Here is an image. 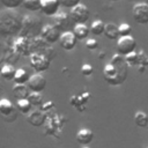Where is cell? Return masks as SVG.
<instances>
[{"label":"cell","mask_w":148,"mask_h":148,"mask_svg":"<svg viewBox=\"0 0 148 148\" xmlns=\"http://www.w3.org/2000/svg\"><path fill=\"white\" fill-rule=\"evenodd\" d=\"M127 64L120 54H114L110 62H108L103 68V77L111 86L121 84L127 77Z\"/></svg>","instance_id":"1"},{"label":"cell","mask_w":148,"mask_h":148,"mask_svg":"<svg viewBox=\"0 0 148 148\" xmlns=\"http://www.w3.org/2000/svg\"><path fill=\"white\" fill-rule=\"evenodd\" d=\"M22 20L23 16L15 9L6 8L0 10V36H18L22 28Z\"/></svg>","instance_id":"2"},{"label":"cell","mask_w":148,"mask_h":148,"mask_svg":"<svg viewBox=\"0 0 148 148\" xmlns=\"http://www.w3.org/2000/svg\"><path fill=\"white\" fill-rule=\"evenodd\" d=\"M43 28L42 20L38 16L35 15H24L22 20V28L20 30L18 36L27 37V38H34L40 35Z\"/></svg>","instance_id":"3"},{"label":"cell","mask_w":148,"mask_h":148,"mask_svg":"<svg viewBox=\"0 0 148 148\" xmlns=\"http://www.w3.org/2000/svg\"><path fill=\"white\" fill-rule=\"evenodd\" d=\"M51 60L43 53H32L29 56V64L36 73H43L49 69Z\"/></svg>","instance_id":"4"},{"label":"cell","mask_w":148,"mask_h":148,"mask_svg":"<svg viewBox=\"0 0 148 148\" xmlns=\"http://www.w3.org/2000/svg\"><path fill=\"white\" fill-rule=\"evenodd\" d=\"M136 47V40L131 35L123 36L117 39V52L120 56H127L135 51Z\"/></svg>","instance_id":"5"},{"label":"cell","mask_w":148,"mask_h":148,"mask_svg":"<svg viewBox=\"0 0 148 148\" xmlns=\"http://www.w3.org/2000/svg\"><path fill=\"white\" fill-rule=\"evenodd\" d=\"M69 16L72 18V21L75 24H83L89 20L90 16V12L88 9V7L83 3H79L75 7H73L69 12Z\"/></svg>","instance_id":"6"},{"label":"cell","mask_w":148,"mask_h":148,"mask_svg":"<svg viewBox=\"0 0 148 148\" xmlns=\"http://www.w3.org/2000/svg\"><path fill=\"white\" fill-rule=\"evenodd\" d=\"M132 16L138 24H148V3L138 2L133 6Z\"/></svg>","instance_id":"7"},{"label":"cell","mask_w":148,"mask_h":148,"mask_svg":"<svg viewBox=\"0 0 148 148\" xmlns=\"http://www.w3.org/2000/svg\"><path fill=\"white\" fill-rule=\"evenodd\" d=\"M60 35H61V31L54 24H46V25H43L39 36L44 38L49 44H53L56 42H59Z\"/></svg>","instance_id":"8"},{"label":"cell","mask_w":148,"mask_h":148,"mask_svg":"<svg viewBox=\"0 0 148 148\" xmlns=\"http://www.w3.org/2000/svg\"><path fill=\"white\" fill-rule=\"evenodd\" d=\"M13 51L18 56H30V38L17 36L13 42Z\"/></svg>","instance_id":"9"},{"label":"cell","mask_w":148,"mask_h":148,"mask_svg":"<svg viewBox=\"0 0 148 148\" xmlns=\"http://www.w3.org/2000/svg\"><path fill=\"white\" fill-rule=\"evenodd\" d=\"M28 88L30 89V91H34V92H42L45 88H46V79L39 74V73H36V74H32L30 77H29V81L27 83Z\"/></svg>","instance_id":"10"},{"label":"cell","mask_w":148,"mask_h":148,"mask_svg":"<svg viewBox=\"0 0 148 148\" xmlns=\"http://www.w3.org/2000/svg\"><path fill=\"white\" fill-rule=\"evenodd\" d=\"M76 42H77V39H76L75 35L73 34V31H65L60 35V38H59L60 46L66 51H72L75 47Z\"/></svg>","instance_id":"11"},{"label":"cell","mask_w":148,"mask_h":148,"mask_svg":"<svg viewBox=\"0 0 148 148\" xmlns=\"http://www.w3.org/2000/svg\"><path fill=\"white\" fill-rule=\"evenodd\" d=\"M59 0H40V10L46 16H54L59 12Z\"/></svg>","instance_id":"12"},{"label":"cell","mask_w":148,"mask_h":148,"mask_svg":"<svg viewBox=\"0 0 148 148\" xmlns=\"http://www.w3.org/2000/svg\"><path fill=\"white\" fill-rule=\"evenodd\" d=\"M71 16L65 13V12H58L54 16H53V21H54V25L61 31V30H66L69 27L71 23Z\"/></svg>","instance_id":"13"},{"label":"cell","mask_w":148,"mask_h":148,"mask_svg":"<svg viewBox=\"0 0 148 148\" xmlns=\"http://www.w3.org/2000/svg\"><path fill=\"white\" fill-rule=\"evenodd\" d=\"M28 123L35 127H39L44 124L45 121V113L43 112V110H35L31 111L28 114Z\"/></svg>","instance_id":"14"},{"label":"cell","mask_w":148,"mask_h":148,"mask_svg":"<svg viewBox=\"0 0 148 148\" xmlns=\"http://www.w3.org/2000/svg\"><path fill=\"white\" fill-rule=\"evenodd\" d=\"M94 140V133L89 128H81L76 133V141L82 146H88Z\"/></svg>","instance_id":"15"},{"label":"cell","mask_w":148,"mask_h":148,"mask_svg":"<svg viewBox=\"0 0 148 148\" xmlns=\"http://www.w3.org/2000/svg\"><path fill=\"white\" fill-rule=\"evenodd\" d=\"M30 94V89L28 88L27 84H18L15 83V86L13 87V96L17 99H23V98H28Z\"/></svg>","instance_id":"16"},{"label":"cell","mask_w":148,"mask_h":148,"mask_svg":"<svg viewBox=\"0 0 148 148\" xmlns=\"http://www.w3.org/2000/svg\"><path fill=\"white\" fill-rule=\"evenodd\" d=\"M89 32H90V29L86 25V23H83V24L82 23L81 24H74V27H73V34L75 35L77 40L86 39L88 37Z\"/></svg>","instance_id":"17"},{"label":"cell","mask_w":148,"mask_h":148,"mask_svg":"<svg viewBox=\"0 0 148 148\" xmlns=\"http://www.w3.org/2000/svg\"><path fill=\"white\" fill-rule=\"evenodd\" d=\"M15 110H16V106H14V104L8 98H1L0 99V114L2 116V118L9 116Z\"/></svg>","instance_id":"18"},{"label":"cell","mask_w":148,"mask_h":148,"mask_svg":"<svg viewBox=\"0 0 148 148\" xmlns=\"http://www.w3.org/2000/svg\"><path fill=\"white\" fill-rule=\"evenodd\" d=\"M104 35L108 39H111V40H116L118 39L120 36H119V29H118V25L114 24V23H106L105 24V29H104Z\"/></svg>","instance_id":"19"},{"label":"cell","mask_w":148,"mask_h":148,"mask_svg":"<svg viewBox=\"0 0 148 148\" xmlns=\"http://www.w3.org/2000/svg\"><path fill=\"white\" fill-rule=\"evenodd\" d=\"M134 123L138 127L146 128L148 126V114L143 111H136L134 114Z\"/></svg>","instance_id":"20"},{"label":"cell","mask_w":148,"mask_h":148,"mask_svg":"<svg viewBox=\"0 0 148 148\" xmlns=\"http://www.w3.org/2000/svg\"><path fill=\"white\" fill-rule=\"evenodd\" d=\"M15 72H16V69L14 68V66H13V65H10V64H5V65L1 67L0 75H1L5 80L10 81V80H14Z\"/></svg>","instance_id":"21"},{"label":"cell","mask_w":148,"mask_h":148,"mask_svg":"<svg viewBox=\"0 0 148 148\" xmlns=\"http://www.w3.org/2000/svg\"><path fill=\"white\" fill-rule=\"evenodd\" d=\"M29 77H30V75L28 74V72L25 69L17 68L15 72V75H14V82L18 83V84H25V83H28Z\"/></svg>","instance_id":"22"},{"label":"cell","mask_w":148,"mask_h":148,"mask_svg":"<svg viewBox=\"0 0 148 148\" xmlns=\"http://www.w3.org/2000/svg\"><path fill=\"white\" fill-rule=\"evenodd\" d=\"M16 109L23 113V114H29L32 110V105L31 103L28 101V98H23V99H17L16 101Z\"/></svg>","instance_id":"23"},{"label":"cell","mask_w":148,"mask_h":148,"mask_svg":"<svg viewBox=\"0 0 148 148\" xmlns=\"http://www.w3.org/2000/svg\"><path fill=\"white\" fill-rule=\"evenodd\" d=\"M90 32L95 36H99L102 34H104V29H105V23L101 20H95L91 25H90Z\"/></svg>","instance_id":"24"},{"label":"cell","mask_w":148,"mask_h":148,"mask_svg":"<svg viewBox=\"0 0 148 148\" xmlns=\"http://www.w3.org/2000/svg\"><path fill=\"white\" fill-rule=\"evenodd\" d=\"M22 6L30 12L40 10V0H23Z\"/></svg>","instance_id":"25"},{"label":"cell","mask_w":148,"mask_h":148,"mask_svg":"<svg viewBox=\"0 0 148 148\" xmlns=\"http://www.w3.org/2000/svg\"><path fill=\"white\" fill-rule=\"evenodd\" d=\"M28 101L31 103L32 106H42L43 105V96L40 92L31 91L28 96Z\"/></svg>","instance_id":"26"},{"label":"cell","mask_w":148,"mask_h":148,"mask_svg":"<svg viewBox=\"0 0 148 148\" xmlns=\"http://www.w3.org/2000/svg\"><path fill=\"white\" fill-rule=\"evenodd\" d=\"M0 2L2 3V6L5 8L8 9H16L20 6H22L23 0H0Z\"/></svg>","instance_id":"27"},{"label":"cell","mask_w":148,"mask_h":148,"mask_svg":"<svg viewBox=\"0 0 148 148\" xmlns=\"http://www.w3.org/2000/svg\"><path fill=\"white\" fill-rule=\"evenodd\" d=\"M124 59H125L127 66H134V65L139 64V53H136V52L134 51V52H132V53L125 56Z\"/></svg>","instance_id":"28"},{"label":"cell","mask_w":148,"mask_h":148,"mask_svg":"<svg viewBox=\"0 0 148 148\" xmlns=\"http://www.w3.org/2000/svg\"><path fill=\"white\" fill-rule=\"evenodd\" d=\"M118 29H119V36L120 37L128 36V35H131V31H132V27L128 23H121L120 25H118Z\"/></svg>","instance_id":"29"},{"label":"cell","mask_w":148,"mask_h":148,"mask_svg":"<svg viewBox=\"0 0 148 148\" xmlns=\"http://www.w3.org/2000/svg\"><path fill=\"white\" fill-rule=\"evenodd\" d=\"M60 6L65 7V8H69L72 9L73 7H75L76 5L81 3V0H59Z\"/></svg>","instance_id":"30"},{"label":"cell","mask_w":148,"mask_h":148,"mask_svg":"<svg viewBox=\"0 0 148 148\" xmlns=\"http://www.w3.org/2000/svg\"><path fill=\"white\" fill-rule=\"evenodd\" d=\"M86 47L88 49V50H90V51H94V50H96L97 47H98V42L95 39V38H88L87 40H86Z\"/></svg>","instance_id":"31"},{"label":"cell","mask_w":148,"mask_h":148,"mask_svg":"<svg viewBox=\"0 0 148 148\" xmlns=\"http://www.w3.org/2000/svg\"><path fill=\"white\" fill-rule=\"evenodd\" d=\"M92 72H94V68H92L91 65H89V64H83V65H82V67H81V73H82L84 76H90V75L92 74Z\"/></svg>","instance_id":"32"},{"label":"cell","mask_w":148,"mask_h":148,"mask_svg":"<svg viewBox=\"0 0 148 148\" xmlns=\"http://www.w3.org/2000/svg\"><path fill=\"white\" fill-rule=\"evenodd\" d=\"M17 116H18V110L16 109V110H15L13 113H10L9 116L3 117V120L7 121V123H13V121H15V120L17 119Z\"/></svg>","instance_id":"33"},{"label":"cell","mask_w":148,"mask_h":148,"mask_svg":"<svg viewBox=\"0 0 148 148\" xmlns=\"http://www.w3.org/2000/svg\"><path fill=\"white\" fill-rule=\"evenodd\" d=\"M1 91H2V86H1V83H0V94H1Z\"/></svg>","instance_id":"34"},{"label":"cell","mask_w":148,"mask_h":148,"mask_svg":"<svg viewBox=\"0 0 148 148\" xmlns=\"http://www.w3.org/2000/svg\"><path fill=\"white\" fill-rule=\"evenodd\" d=\"M109 1H112V2H117V1H119V0H109Z\"/></svg>","instance_id":"35"},{"label":"cell","mask_w":148,"mask_h":148,"mask_svg":"<svg viewBox=\"0 0 148 148\" xmlns=\"http://www.w3.org/2000/svg\"><path fill=\"white\" fill-rule=\"evenodd\" d=\"M82 148H89V147H88V146H83Z\"/></svg>","instance_id":"36"},{"label":"cell","mask_w":148,"mask_h":148,"mask_svg":"<svg viewBox=\"0 0 148 148\" xmlns=\"http://www.w3.org/2000/svg\"><path fill=\"white\" fill-rule=\"evenodd\" d=\"M1 67H2V66H0V72H1Z\"/></svg>","instance_id":"37"},{"label":"cell","mask_w":148,"mask_h":148,"mask_svg":"<svg viewBox=\"0 0 148 148\" xmlns=\"http://www.w3.org/2000/svg\"><path fill=\"white\" fill-rule=\"evenodd\" d=\"M147 148H148V147H147Z\"/></svg>","instance_id":"38"}]
</instances>
